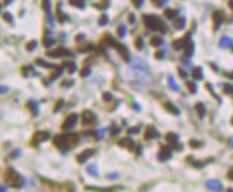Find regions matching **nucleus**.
Here are the masks:
<instances>
[{
	"label": "nucleus",
	"instance_id": "obj_17",
	"mask_svg": "<svg viewBox=\"0 0 233 192\" xmlns=\"http://www.w3.org/2000/svg\"><path fill=\"white\" fill-rule=\"evenodd\" d=\"M63 73V67H56V70H54V73H51V76H50V80L53 81V80H56L57 77L60 76Z\"/></svg>",
	"mask_w": 233,
	"mask_h": 192
},
{
	"label": "nucleus",
	"instance_id": "obj_31",
	"mask_svg": "<svg viewBox=\"0 0 233 192\" xmlns=\"http://www.w3.org/2000/svg\"><path fill=\"white\" fill-rule=\"evenodd\" d=\"M162 43V39H159V37H153L152 40H151V44L152 46H159Z\"/></svg>",
	"mask_w": 233,
	"mask_h": 192
},
{
	"label": "nucleus",
	"instance_id": "obj_21",
	"mask_svg": "<svg viewBox=\"0 0 233 192\" xmlns=\"http://www.w3.org/2000/svg\"><path fill=\"white\" fill-rule=\"evenodd\" d=\"M192 76H193V78H196V80H201V78H202V70H201V68H199V67H196V68H193Z\"/></svg>",
	"mask_w": 233,
	"mask_h": 192
},
{
	"label": "nucleus",
	"instance_id": "obj_42",
	"mask_svg": "<svg viewBox=\"0 0 233 192\" xmlns=\"http://www.w3.org/2000/svg\"><path fill=\"white\" fill-rule=\"evenodd\" d=\"M153 4H156V6H161L162 4V0H152Z\"/></svg>",
	"mask_w": 233,
	"mask_h": 192
},
{
	"label": "nucleus",
	"instance_id": "obj_18",
	"mask_svg": "<svg viewBox=\"0 0 233 192\" xmlns=\"http://www.w3.org/2000/svg\"><path fill=\"white\" fill-rule=\"evenodd\" d=\"M68 3L71 6H75V7H78V9H84V1L82 0H68Z\"/></svg>",
	"mask_w": 233,
	"mask_h": 192
},
{
	"label": "nucleus",
	"instance_id": "obj_43",
	"mask_svg": "<svg viewBox=\"0 0 233 192\" xmlns=\"http://www.w3.org/2000/svg\"><path fill=\"white\" fill-rule=\"evenodd\" d=\"M6 91H7L6 87H0V94H3V93H6Z\"/></svg>",
	"mask_w": 233,
	"mask_h": 192
},
{
	"label": "nucleus",
	"instance_id": "obj_13",
	"mask_svg": "<svg viewBox=\"0 0 233 192\" xmlns=\"http://www.w3.org/2000/svg\"><path fill=\"white\" fill-rule=\"evenodd\" d=\"M118 144L122 145V147H128L129 150H132V148H134V142H132L129 138H124V140H121V141H118Z\"/></svg>",
	"mask_w": 233,
	"mask_h": 192
},
{
	"label": "nucleus",
	"instance_id": "obj_45",
	"mask_svg": "<svg viewBox=\"0 0 233 192\" xmlns=\"http://www.w3.org/2000/svg\"><path fill=\"white\" fill-rule=\"evenodd\" d=\"M178 71H179V74H181V77H185L186 76L185 73H184V70H178Z\"/></svg>",
	"mask_w": 233,
	"mask_h": 192
},
{
	"label": "nucleus",
	"instance_id": "obj_22",
	"mask_svg": "<svg viewBox=\"0 0 233 192\" xmlns=\"http://www.w3.org/2000/svg\"><path fill=\"white\" fill-rule=\"evenodd\" d=\"M57 16H58V22H60V23H64L65 20L68 19V17H67V16H64V14H63V13L60 12V4L57 6Z\"/></svg>",
	"mask_w": 233,
	"mask_h": 192
},
{
	"label": "nucleus",
	"instance_id": "obj_48",
	"mask_svg": "<svg viewBox=\"0 0 233 192\" xmlns=\"http://www.w3.org/2000/svg\"><path fill=\"white\" fill-rule=\"evenodd\" d=\"M0 191H4V188H1V186H0Z\"/></svg>",
	"mask_w": 233,
	"mask_h": 192
},
{
	"label": "nucleus",
	"instance_id": "obj_35",
	"mask_svg": "<svg viewBox=\"0 0 233 192\" xmlns=\"http://www.w3.org/2000/svg\"><path fill=\"white\" fill-rule=\"evenodd\" d=\"M131 1L134 3V6H135V7H141V4H142V1H144V0H131Z\"/></svg>",
	"mask_w": 233,
	"mask_h": 192
},
{
	"label": "nucleus",
	"instance_id": "obj_30",
	"mask_svg": "<svg viewBox=\"0 0 233 192\" xmlns=\"http://www.w3.org/2000/svg\"><path fill=\"white\" fill-rule=\"evenodd\" d=\"M3 19H4V22H9L10 24H13V17H11L10 13H4V14H3Z\"/></svg>",
	"mask_w": 233,
	"mask_h": 192
},
{
	"label": "nucleus",
	"instance_id": "obj_6",
	"mask_svg": "<svg viewBox=\"0 0 233 192\" xmlns=\"http://www.w3.org/2000/svg\"><path fill=\"white\" fill-rule=\"evenodd\" d=\"M77 118H78V115L77 114H70L67 118L64 120V122H63V125H61V128L63 129H70V128H72L74 125H75V122H77Z\"/></svg>",
	"mask_w": 233,
	"mask_h": 192
},
{
	"label": "nucleus",
	"instance_id": "obj_11",
	"mask_svg": "<svg viewBox=\"0 0 233 192\" xmlns=\"http://www.w3.org/2000/svg\"><path fill=\"white\" fill-rule=\"evenodd\" d=\"M63 67H65L68 73H75V70H77V65H75V63H72V61H65V63L63 64Z\"/></svg>",
	"mask_w": 233,
	"mask_h": 192
},
{
	"label": "nucleus",
	"instance_id": "obj_24",
	"mask_svg": "<svg viewBox=\"0 0 233 192\" xmlns=\"http://www.w3.org/2000/svg\"><path fill=\"white\" fill-rule=\"evenodd\" d=\"M64 105V100H58L56 103V105H54V108H53V111L54 112H58L60 110H61V107Z\"/></svg>",
	"mask_w": 233,
	"mask_h": 192
},
{
	"label": "nucleus",
	"instance_id": "obj_38",
	"mask_svg": "<svg viewBox=\"0 0 233 192\" xmlns=\"http://www.w3.org/2000/svg\"><path fill=\"white\" fill-rule=\"evenodd\" d=\"M227 176H229V179H232V181H233V168L229 169V172H227Z\"/></svg>",
	"mask_w": 233,
	"mask_h": 192
},
{
	"label": "nucleus",
	"instance_id": "obj_15",
	"mask_svg": "<svg viewBox=\"0 0 233 192\" xmlns=\"http://www.w3.org/2000/svg\"><path fill=\"white\" fill-rule=\"evenodd\" d=\"M117 48H118V53L122 56V58H124L125 61H128V51H127L125 46H117Z\"/></svg>",
	"mask_w": 233,
	"mask_h": 192
},
{
	"label": "nucleus",
	"instance_id": "obj_7",
	"mask_svg": "<svg viewBox=\"0 0 233 192\" xmlns=\"http://www.w3.org/2000/svg\"><path fill=\"white\" fill-rule=\"evenodd\" d=\"M47 56L48 57H63V56H71V53L64 47H58L53 51H47Z\"/></svg>",
	"mask_w": 233,
	"mask_h": 192
},
{
	"label": "nucleus",
	"instance_id": "obj_36",
	"mask_svg": "<svg viewBox=\"0 0 233 192\" xmlns=\"http://www.w3.org/2000/svg\"><path fill=\"white\" fill-rule=\"evenodd\" d=\"M81 76H82V77H85V76H88L90 74V68L88 67H87V68H82V70H81V73H80Z\"/></svg>",
	"mask_w": 233,
	"mask_h": 192
},
{
	"label": "nucleus",
	"instance_id": "obj_27",
	"mask_svg": "<svg viewBox=\"0 0 233 192\" xmlns=\"http://www.w3.org/2000/svg\"><path fill=\"white\" fill-rule=\"evenodd\" d=\"M169 157H171V150H169V148H162V157L161 158L165 160V158H169Z\"/></svg>",
	"mask_w": 233,
	"mask_h": 192
},
{
	"label": "nucleus",
	"instance_id": "obj_39",
	"mask_svg": "<svg viewBox=\"0 0 233 192\" xmlns=\"http://www.w3.org/2000/svg\"><path fill=\"white\" fill-rule=\"evenodd\" d=\"M103 98H104L105 101H108V100H111V96H110L108 93H104V96H103Z\"/></svg>",
	"mask_w": 233,
	"mask_h": 192
},
{
	"label": "nucleus",
	"instance_id": "obj_26",
	"mask_svg": "<svg viewBox=\"0 0 233 192\" xmlns=\"http://www.w3.org/2000/svg\"><path fill=\"white\" fill-rule=\"evenodd\" d=\"M175 14H176V12L175 10H165V17H168V19H173L175 17Z\"/></svg>",
	"mask_w": 233,
	"mask_h": 192
},
{
	"label": "nucleus",
	"instance_id": "obj_34",
	"mask_svg": "<svg viewBox=\"0 0 233 192\" xmlns=\"http://www.w3.org/2000/svg\"><path fill=\"white\" fill-rule=\"evenodd\" d=\"M184 23H185V20H184V19H179V22H176V29H182V27H184Z\"/></svg>",
	"mask_w": 233,
	"mask_h": 192
},
{
	"label": "nucleus",
	"instance_id": "obj_12",
	"mask_svg": "<svg viewBox=\"0 0 233 192\" xmlns=\"http://www.w3.org/2000/svg\"><path fill=\"white\" fill-rule=\"evenodd\" d=\"M27 108L32 110L33 115H37V103H36V101H33V100L27 101Z\"/></svg>",
	"mask_w": 233,
	"mask_h": 192
},
{
	"label": "nucleus",
	"instance_id": "obj_2",
	"mask_svg": "<svg viewBox=\"0 0 233 192\" xmlns=\"http://www.w3.org/2000/svg\"><path fill=\"white\" fill-rule=\"evenodd\" d=\"M4 181L13 188H20L23 186V178L17 174L13 168H7L4 172Z\"/></svg>",
	"mask_w": 233,
	"mask_h": 192
},
{
	"label": "nucleus",
	"instance_id": "obj_16",
	"mask_svg": "<svg viewBox=\"0 0 233 192\" xmlns=\"http://www.w3.org/2000/svg\"><path fill=\"white\" fill-rule=\"evenodd\" d=\"M166 141H168L169 144H176L178 141V135L176 134H173V132H169V134H166Z\"/></svg>",
	"mask_w": 233,
	"mask_h": 192
},
{
	"label": "nucleus",
	"instance_id": "obj_20",
	"mask_svg": "<svg viewBox=\"0 0 233 192\" xmlns=\"http://www.w3.org/2000/svg\"><path fill=\"white\" fill-rule=\"evenodd\" d=\"M163 107H165V110H168V111L172 112V114H178V112H179V111H178V108H175V107L171 104V103H165Z\"/></svg>",
	"mask_w": 233,
	"mask_h": 192
},
{
	"label": "nucleus",
	"instance_id": "obj_3",
	"mask_svg": "<svg viewBox=\"0 0 233 192\" xmlns=\"http://www.w3.org/2000/svg\"><path fill=\"white\" fill-rule=\"evenodd\" d=\"M144 22L145 24L148 26V29H153V30H161V32H165V27L159 19L153 16H145L144 17Z\"/></svg>",
	"mask_w": 233,
	"mask_h": 192
},
{
	"label": "nucleus",
	"instance_id": "obj_28",
	"mask_svg": "<svg viewBox=\"0 0 233 192\" xmlns=\"http://www.w3.org/2000/svg\"><path fill=\"white\" fill-rule=\"evenodd\" d=\"M37 46V41H34V40H32L30 43H27V46H26V48L29 50V51H32V50H34V47Z\"/></svg>",
	"mask_w": 233,
	"mask_h": 192
},
{
	"label": "nucleus",
	"instance_id": "obj_23",
	"mask_svg": "<svg viewBox=\"0 0 233 192\" xmlns=\"http://www.w3.org/2000/svg\"><path fill=\"white\" fill-rule=\"evenodd\" d=\"M196 112H198L199 117H203V115H205V107H203V104H201V103L196 104Z\"/></svg>",
	"mask_w": 233,
	"mask_h": 192
},
{
	"label": "nucleus",
	"instance_id": "obj_25",
	"mask_svg": "<svg viewBox=\"0 0 233 192\" xmlns=\"http://www.w3.org/2000/svg\"><path fill=\"white\" fill-rule=\"evenodd\" d=\"M192 47H193V44H192V41H188V43H186V46H185V51H186V56H191V54H192Z\"/></svg>",
	"mask_w": 233,
	"mask_h": 192
},
{
	"label": "nucleus",
	"instance_id": "obj_10",
	"mask_svg": "<svg viewBox=\"0 0 233 192\" xmlns=\"http://www.w3.org/2000/svg\"><path fill=\"white\" fill-rule=\"evenodd\" d=\"M155 137H158V132L152 127L146 128V131H145V140H151V138H155Z\"/></svg>",
	"mask_w": 233,
	"mask_h": 192
},
{
	"label": "nucleus",
	"instance_id": "obj_4",
	"mask_svg": "<svg viewBox=\"0 0 233 192\" xmlns=\"http://www.w3.org/2000/svg\"><path fill=\"white\" fill-rule=\"evenodd\" d=\"M50 138V132L48 131H39V132H36L32 138V145H36L39 144V142H43V141H46Z\"/></svg>",
	"mask_w": 233,
	"mask_h": 192
},
{
	"label": "nucleus",
	"instance_id": "obj_46",
	"mask_svg": "<svg viewBox=\"0 0 233 192\" xmlns=\"http://www.w3.org/2000/svg\"><path fill=\"white\" fill-rule=\"evenodd\" d=\"M229 6H230V9L233 10V0H229Z\"/></svg>",
	"mask_w": 233,
	"mask_h": 192
},
{
	"label": "nucleus",
	"instance_id": "obj_37",
	"mask_svg": "<svg viewBox=\"0 0 233 192\" xmlns=\"http://www.w3.org/2000/svg\"><path fill=\"white\" fill-rule=\"evenodd\" d=\"M223 90H225L226 93H233V87H232V86H229V84H227V86H225V87H223Z\"/></svg>",
	"mask_w": 233,
	"mask_h": 192
},
{
	"label": "nucleus",
	"instance_id": "obj_40",
	"mask_svg": "<svg viewBox=\"0 0 233 192\" xmlns=\"http://www.w3.org/2000/svg\"><path fill=\"white\" fill-rule=\"evenodd\" d=\"M189 145H191V147H199V145H201V142H196V141H191V142H189Z\"/></svg>",
	"mask_w": 233,
	"mask_h": 192
},
{
	"label": "nucleus",
	"instance_id": "obj_1",
	"mask_svg": "<svg viewBox=\"0 0 233 192\" xmlns=\"http://www.w3.org/2000/svg\"><path fill=\"white\" fill-rule=\"evenodd\" d=\"M53 144L56 145L57 148L60 150H68V148H72L78 144V135L77 134H72V132H68V134H64V135H56L54 140H53Z\"/></svg>",
	"mask_w": 233,
	"mask_h": 192
},
{
	"label": "nucleus",
	"instance_id": "obj_41",
	"mask_svg": "<svg viewBox=\"0 0 233 192\" xmlns=\"http://www.w3.org/2000/svg\"><path fill=\"white\" fill-rule=\"evenodd\" d=\"M137 47L142 48V40H141V39H137Z\"/></svg>",
	"mask_w": 233,
	"mask_h": 192
},
{
	"label": "nucleus",
	"instance_id": "obj_49",
	"mask_svg": "<svg viewBox=\"0 0 233 192\" xmlns=\"http://www.w3.org/2000/svg\"><path fill=\"white\" fill-rule=\"evenodd\" d=\"M0 10H1V4H0Z\"/></svg>",
	"mask_w": 233,
	"mask_h": 192
},
{
	"label": "nucleus",
	"instance_id": "obj_33",
	"mask_svg": "<svg viewBox=\"0 0 233 192\" xmlns=\"http://www.w3.org/2000/svg\"><path fill=\"white\" fill-rule=\"evenodd\" d=\"M188 88L191 90V93H195V91H196V87H195V84H193L192 81H189V83H188Z\"/></svg>",
	"mask_w": 233,
	"mask_h": 192
},
{
	"label": "nucleus",
	"instance_id": "obj_32",
	"mask_svg": "<svg viewBox=\"0 0 233 192\" xmlns=\"http://www.w3.org/2000/svg\"><path fill=\"white\" fill-rule=\"evenodd\" d=\"M72 83H74V81H71V80H65V81H63V83H61V87H71Z\"/></svg>",
	"mask_w": 233,
	"mask_h": 192
},
{
	"label": "nucleus",
	"instance_id": "obj_19",
	"mask_svg": "<svg viewBox=\"0 0 233 192\" xmlns=\"http://www.w3.org/2000/svg\"><path fill=\"white\" fill-rule=\"evenodd\" d=\"M54 44V39L53 37H44L43 39V46L44 47H51Z\"/></svg>",
	"mask_w": 233,
	"mask_h": 192
},
{
	"label": "nucleus",
	"instance_id": "obj_14",
	"mask_svg": "<svg viewBox=\"0 0 233 192\" xmlns=\"http://www.w3.org/2000/svg\"><path fill=\"white\" fill-rule=\"evenodd\" d=\"M22 73H23L24 77H27V76H33V74H34V68L30 67V65H24V67H22Z\"/></svg>",
	"mask_w": 233,
	"mask_h": 192
},
{
	"label": "nucleus",
	"instance_id": "obj_50",
	"mask_svg": "<svg viewBox=\"0 0 233 192\" xmlns=\"http://www.w3.org/2000/svg\"><path fill=\"white\" fill-rule=\"evenodd\" d=\"M232 124H233V120H232Z\"/></svg>",
	"mask_w": 233,
	"mask_h": 192
},
{
	"label": "nucleus",
	"instance_id": "obj_9",
	"mask_svg": "<svg viewBox=\"0 0 233 192\" xmlns=\"http://www.w3.org/2000/svg\"><path fill=\"white\" fill-rule=\"evenodd\" d=\"M212 19H213V29L216 30L217 27L220 26L222 20H223V16H222L219 12H216V13H213V14H212Z\"/></svg>",
	"mask_w": 233,
	"mask_h": 192
},
{
	"label": "nucleus",
	"instance_id": "obj_47",
	"mask_svg": "<svg viewBox=\"0 0 233 192\" xmlns=\"http://www.w3.org/2000/svg\"><path fill=\"white\" fill-rule=\"evenodd\" d=\"M105 22H107V17L103 16V19H101V23H105Z\"/></svg>",
	"mask_w": 233,
	"mask_h": 192
},
{
	"label": "nucleus",
	"instance_id": "obj_29",
	"mask_svg": "<svg viewBox=\"0 0 233 192\" xmlns=\"http://www.w3.org/2000/svg\"><path fill=\"white\" fill-rule=\"evenodd\" d=\"M36 64L43 65V67H54V65H51V64H48V63H46V61H43L41 58H37V60H36Z\"/></svg>",
	"mask_w": 233,
	"mask_h": 192
},
{
	"label": "nucleus",
	"instance_id": "obj_44",
	"mask_svg": "<svg viewBox=\"0 0 233 192\" xmlns=\"http://www.w3.org/2000/svg\"><path fill=\"white\" fill-rule=\"evenodd\" d=\"M82 37H84V36H82V34H78V36H77V39H75V40H77V41H80V40H82Z\"/></svg>",
	"mask_w": 233,
	"mask_h": 192
},
{
	"label": "nucleus",
	"instance_id": "obj_8",
	"mask_svg": "<svg viewBox=\"0 0 233 192\" xmlns=\"http://www.w3.org/2000/svg\"><path fill=\"white\" fill-rule=\"evenodd\" d=\"M92 155H94V150H87V151L81 152L80 155L77 157V161H78L80 164H84V162L88 160L90 157H92Z\"/></svg>",
	"mask_w": 233,
	"mask_h": 192
},
{
	"label": "nucleus",
	"instance_id": "obj_5",
	"mask_svg": "<svg viewBox=\"0 0 233 192\" xmlns=\"http://www.w3.org/2000/svg\"><path fill=\"white\" fill-rule=\"evenodd\" d=\"M81 121H82V125H92V124H95V117H94V114L88 110H84L82 114H81Z\"/></svg>",
	"mask_w": 233,
	"mask_h": 192
}]
</instances>
